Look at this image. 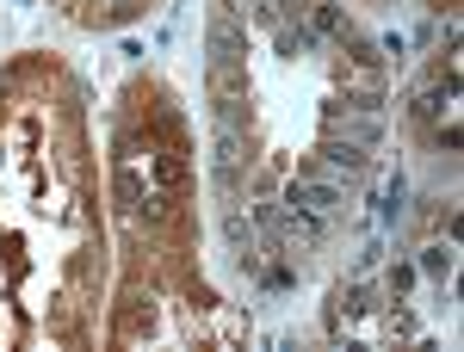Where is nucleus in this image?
I'll return each instance as SVG.
<instances>
[{"instance_id":"obj_1","label":"nucleus","mask_w":464,"mask_h":352,"mask_svg":"<svg viewBox=\"0 0 464 352\" xmlns=\"http://www.w3.org/2000/svg\"><path fill=\"white\" fill-rule=\"evenodd\" d=\"M334 205H341V192H334V186H310V179H304V186H291V211H304L310 223H328Z\"/></svg>"}]
</instances>
